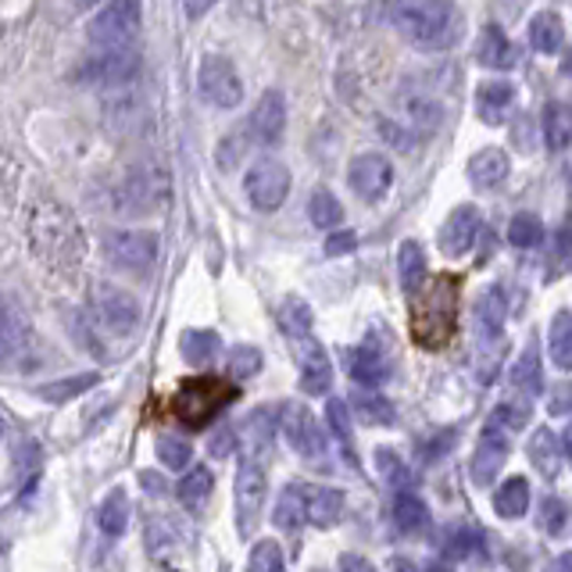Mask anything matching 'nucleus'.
<instances>
[{
	"instance_id": "ddd939ff",
	"label": "nucleus",
	"mask_w": 572,
	"mask_h": 572,
	"mask_svg": "<svg viewBox=\"0 0 572 572\" xmlns=\"http://www.w3.org/2000/svg\"><path fill=\"white\" fill-rule=\"evenodd\" d=\"M140 72V55L133 47H111V50H100L97 58H90L80 64V80L83 83H94V86H122L129 83L133 75Z\"/></svg>"
},
{
	"instance_id": "2eb2a0df",
	"label": "nucleus",
	"mask_w": 572,
	"mask_h": 572,
	"mask_svg": "<svg viewBox=\"0 0 572 572\" xmlns=\"http://www.w3.org/2000/svg\"><path fill=\"white\" fill-rule=\"evenodd\" d=\"M33 344V326L15 297H0V369L19 361Z\"/></svg>"
},
{
	"instance_id": "6e6552de",
	"label": "nucleus",
	"mask_w": 572,
	"mask_h": 572,
	"mask_svg": "<svg viewBox=\"0 0 572 572\" xmlns=\"http://www.w3.org/2000/svg\"><path fill=\"white\" fill-rule=\"evenodd\" d=\"M104 254L122 272H151L158 262V237L147 229H115L104 237Z\"/></svg>"
},
{
	"instance_id": "69168bd1",
	"label": "nucleus",
	"mask_w": 572,
	"mask_h": 572,
	"mask_svg": "<svg viewBox=\"0 0 572 572\" xmlns=\"http://www.w3.org/2000/svg\"><path fill=\"white\" fill-rule=\"evenodd\" d=\"M433 572H448V569H433Z\"/></svg>"
},
{
	"instance_id": "a19ab883",
	"label": "nucleus",
	"mask_w": 572,
	"mask_h": 572,
	"mask_svg": "<svg viewBox=\"0 0 572 572\" xmlns=\"http://www.w3.org/2000/svg\"><path fill=\"white\" fill-rule=\"evenodd\" d=\"M533 419V405H529V397H512V401H501L498 408H493L490 415V422L493 426H501L504 433H519V429H526Z\"/></svg>"
},
{
	"instance_id": "b1692460",
	"label": "nucleus",
	"mask_w": 572,
	"mask_h": 572,
	"mask_svg": "<svg viewBox=\"0 0 572 572\" xmlns=\"http://www.w3.org/2000/svg\"><path fill=\"white\" fill-rule=\"evenodd\" d=\"M512 390L519 397H537L544 390V369H540V350H537V341H529L523 355L515 358L512 366Z\"/></svg>"
},
{
	"instance_id": "393cba45",
	"label": "nucleus",
	"mask_w": 572,
	"mask_h": 572,
	"mask_svg": "<svg viewBox=\"0 0 572 572\" xmlns=\"http://www.w3.org/2000/svg\"><path fill=\"white\" fill-rule=\"evenodd\" d=\"M350 376L361 386H380L390 376V361L376 344H361L358 350H350Z\"/></svg>"
},
{
	"instance_id": "f704fd0d",
	"label": "nucleus",
	"mask_w": 572,
	"mask_h": 572,
	"mask_svg": "<svg viewBox=\"0 0 572 572\" xmlns=\"http://www.w3.org/2000/svg\"><path fill=\"white\" fill-rule=\"evenodd\" d=\"M350 408H355V415L366 426H394V419H397L394 405H390L383 394H376V386L358 390V394L350 397Z\"/></svg>"
},
{
	"instance_id": "aec40b11",
	"label": "nucleus",
	"mask_w": 572,
	"mask_h": 572,
	"mask_svg": "<svg viewBox=\"0 0 572 572\" xmlns=\"http://www.w3.org/2000/svg\"><path fill=\"white\" fill-rule=\"evenodd\" d=\"M504 315H509V305H504V294L498 290V286H490L487 294H479V301H476L479 350L484 347H504Z\"/></svg>"
},
{
	"instance_id": "bf43d9fd",
	"label": "nucleus",
	"mask_w": 572,
	"mask_h": 572,
	"mask_svg": "<svg viewBox=\"0 0 572 572\" xmlns=\"http://www.w3.org/2000/svg\"><path fill=\"white\" fill-rule=\"evenodd\" d=\"M548 572H572V555H558L548 565Z\"/></svg>"
},
{
	"instance_id": "cd10ccee",
	"label": "nucleus",
	"mask_w": 572,
	"mask_h": 572,
	"mask_svg": "<svg viewBox=\"0 0 572 572\" xmlns=\"http://www.w3.org/2000/svg\"><path fill=\"white\" fill-rule=\"evenodd\" d=\"M529 47L537 50V55H558V50L565 47V25L558 11H540V15H533Z\"/></svg>"
},
{
	"instance_id": "338daca9",
	"label": "nucleus",
	"mask_w": 572,
	"mask_h": 572,
	"mask_svg": "<svg viewBox=\"0 0 572 572\" xmlns=\"http://www.w3.org/2000/svg\"><path fill=\"white\" fill-rule=\"evenodd\" d=\"M315 572H322V569H315Z\"/></svg>"
},
{
	"instance_id": "4c0bfd02",
	"label": "nucleus",
	"mask_w": 572,
	"mask_h": 572,
	"mask_svg": "<svg viewBox=\"0 0 572 572\" xmlns=\"http://www.w3.org/2000/svg\"><path fill=\"white\" fill-rule=\"evenodd\" d=\"M426 523H429L426 504L415 498L412 490H397V498H394V526L401 533H419V529H426Z\"/></svg>"
},
{
	"instance_id": "423d86ee",
	"label": "nucleus",
	"mask_w": 572,
	"mask_h": 572,
	"mask_svg": "<svg viewBox=\"0 0 572 572\" xmlns=\"http://www.w3.org/2000/svg\"><path fill=\"white\" fill-rule=\"evenodd\" d=\"M233 397H237V390L226 386V383H218V380H193V383L179 386V394L172 401V412H176V419L183 422V426L204 429L218 412L229 405Z\"/></svg>"
},
{
	"instance_id": "de8ad7c7",
	"label": "nucleus",
	"mask_w": 572,
	"mask_h": 572,
	"mask_svg": "<svg viewBox=\"0 0 572 572\" xmlns=\"http://www.w3.org/2000/svg\"><path fill=\"white\" fill-rule=\"evenodd\" d=\"M158 458L165 469H187L190 458H193V451L183 437H176V433H162L158 437Z\"/></svg>"
},
{
	"instance_id": "1a4fd4ad",
	"label": "nucleus",
	"mask_w": 572,
	"mask_h": 572,
	"mask_svg": "<svg viewBox=\"0 0 572 572\" xmlns=\"http://www.w3.org/2000/svg\"><path fill=\"white\" fill-rule=\"evenodd\" d=\"M265 493H269L265 465L258 458H243L240 469H237V487H233L240 537H251V533L258 529V519H262V509H265Z\"/></svg>"
},
{
	"instance_id": "3c124183",
	"label": "nucleus",
	"mask_w": 572,
	"mask_h": 572,
	"mask_svg": "<svg viewBox=\"0 0 572 572\" xmlns=\"http://www.w3.org/2000/svg\"><path fill=\"white\" fill-rule=\"evenodd\" d=\"M229 372L237 376V380H251V376L262 372V350L258 347H233V355H229Z\"/></svg>"
},
{
	"instance_id": "f257e3e1",
	"label": "nucleus",
	"mask_w": 572,
	"mask_h": 572,
	"mask_svg": "<svg viewBox=\"0 0 572 572\" xmlns=\"http://www.w3.org/2000/svg\"><path fill=\"white\" fill-rule=\"evenodd\" d=\"M369 19L390 25L415 50H426V55L451 50L465 33L462 11L451 0H372Z\"/></svg>"
},
{
	"instance_id": "c85d7f7f",
	"label": "nucleus",
	"mask_w": 572,
	"mask_h": 572,
	"mask_svg": "<svg viewBox=\"0 0 572 572\" xmlns=\"http://www.w3.org/2000/svg\"><path fill=\"white\" fill-rule=\"evenodd\" d=\"M529 462L533 469H537L544 479H555L558 469H562V444H558V437L551 433V429H537V433L529 437Z\"/></svg>"
},
{
	"instance_id": "5fc2aeb1",
	"label": "nucleus",
	"mask_w": 572,
	"mask_h": 572,
	"mask_svg": "<svg viewBox=\"0 0 572 572\" xmlns=\"http://www.w3.org/2000/svg\"><path fill=\"white\" fill-rule=\"evenodd\" d=\"M548 412H551V415H572V383H558V386H551Z\"/></svg>"
},
{
	"instance_id": "c756f323",
	"label": "nucleus",
	"mask_w": 572,
	"mask_h": 572,
	"mask_svg": "<svg viewBox=\"0 0 572 572\" xmlns=\"http://www.w3.org/2000/svg\"><path fill=\"white\" fill-rule=\"evenodd\" d=\"M397 279L405 294H419L426 283V251L422 243L405 240L397 247Z\"/></svg>"
},
{
	"instance_id": "864d4df0",
	"label": "nucleus",
	"mask_w": 572,
	"mask_h": 572,
	"mask_svg": "<svg viewBox=\"0 0 572 572\" xmlns=\"http://www.w3.org/2000/svg\"><path fill=\"white\" fill-rule=\"evenodd\" d=\"M448 555L458 558V562H465V558H484V544H479L473 533H458V537L451 540Z\"/></svg>"
},
{
	"instance_id": "bb28decb",
	"label": "nucleus",
	"mask_w": 572,
	"mask_h": 572,
	"mask_svg": "<svg viewBox=\"0 0 572 572\" xmlns=\"http://www.w3.org/2000/svg\"><path fill=\"white\" fill-rule=\"evenodd\" d=\"M308 523V484H286L276 501V526L283 533H297Z\"/></svg>"
},
{
	"instance_id": "e433bc0d",
	"label": "nucleus",
	"mask_w": 572,
	"mask_h": 572,
	"mask_svg": "<svg viewBox=\"0 0 572 572\" xmlns=\"http://www.w3.org/2000/svg\"><path fill=\"white\" fill-rule=\"evenodd\" d=\"M544 143H548L551 151H565L572 143V108L562 100L548 104V111H544Z\"/></svg>"
},
{
	"instance_id": "4be33fe9",
	"label": "nucleus",
	"mask_w": 572,
	"mask_h": 572,
	"mask_svg": "<svg viewBox=\"0 0 572 572\" xmlns=\"http://www.w3.org/2000/svg\"><path fill=\"white\" fill-rule=\"evenodd\" d=\"M512 104H515L512 83H504V80H487V83H479V90H476V115H479V119H484L487 126H501L504 119H509Z\"/></svg>"
},
{
	"instance_id": "f03ea898",
	"label": "nucleus",
	"mask_w": 572,
	"mask_h": 572,
	"mask_svg": "<svg viewBox=\"0 0 572 572\" xmlns=\"http://www.w3.org/2000/svg\"><path fill=\"white\" fill-rule=\"evenodd\" d=\"M458 290L462 283L454 276H440L429 286V294L422 297L412 311V336L419 347H444L454 333V322H458Z\"/></svg>"
},
{
	"instance_id": "20e7f679",
	"label": "nucleus",
	"mask_w": 572,
	"mask_h": 572,
	"mask_svg": "<svg viewBox=\"0 0 572 572\" xmlns=\"http://www.w3.org/2000/svg\"><path fill=\"white\" fill-rule=\"evenodd\" d=\"M111 198L122 215H151L172 198V176H168L165 165H154V162L133 165L119 179V187L111 190Z\"/></svg>"
},
{
	"instance_id": "49530a36",
	"label": "nucleus",
	"mask_w": 572,
	"mask_h": 572,
	"mask_svg": "<svg viewBox=\"0 0 572 572\" xmlns=\"http://www.w3.org/2000/svg\"><path fill=\"white\" fill-rule=\"evenodd\" d=\"M247 572H286V558L276 540H258L251 551V562H247Z\"/></svg>"
},
{
	"instance_id": "37998d69",
	"label": "nucleus",
	"mask_w": 572,
	"mask_h": 572,
	"mask_svg": "<svg viewBox=\"0 0 572 572\" xmlns=\"http://www.w3.org/2000/svg\"><path fill=\"white\" fill-rule=\"evenodd\" d=\"M279 326H283L286 336H290V341H297V336H308L311 333V308H308V301H301V297H286V301L279 305Z\"/></svg>"
},
{
	"instance_id": "7c9ffc66",
	"label": "nucleus",
	"mask_w": 572,
	"mask_h": 572,
	"mask_svg": "<svg viewBox=\"0 0 572 572\" xmlns=\"http://www.w3.org/2000/svg\"><path fill=\"white\" fill-rule=\"evenodd\" d=\"M212 487H215V476L212 469H204V465H193V469L179 479V487H176V498L179 504H183L187 512H201L207 498H212Z\"/></svg>"
},
{
	"instance_id": "7ed1b4c3",
	"label": "nucleus",
	"mask_w": 572,
	"mask_h": 572,
	"mask_svg": "<svg viewBox=\"0 0 572 572\" xmlns=\"http://www.w3.org/2000/svg\"><path fill=\"white\" fill-rule=\"evenodd\" d=\"M33 251L47 262H80L83 258V229L58 201H40L29 215Z\"/></svg>"
},
{
	"instance_id": "680f3d73",
	"label": "nucleus",
	"mask_w": 572,
	"mask_h": 572,
	"mask_svg": "<svg viewBox=\"0 0 572 572\" xmlns=\"http://www.w3.org/2000/svg\"><path fill=\"white\" fill-rule=\"evenodd\" d=\"M75 8H94V4H100V0H72Z\"/></svg>"
},
{
	"instance_id": "5701e85b",
	"label": "nucleus",
	"mask_w": 572,
	"mask_h": 572,
	"mask_svg": "<svg viewBox=\"0 0 572 572\" xmlns=\"http://www.w3.org/2000/svg\"><path fill=\"white\" fill-rule=\"evenodd\" d=\"M509 172H512V162L501 147H484L469 158V183L479 190L501 187L504 179H509Z\"/></svg>"
},
{
	"instance_id": "09e8293b",
	"label": "nucleus",
	"mask_w": 572,
	"mask_h": 572,
	"mask_svg": "<svg viewBox=\"0 0 572 572\" xmlns=\"http://www.w3.org/2000/svg\"><path fill=\"white\" fill-rule=\"evenodd\" d=\"M376 465H380V473H383V479H386L390 487H397V490H408V487H412V473H408V465L401 462L394 451H386V448L376 451Z\"/></svg>"
},
{
	"instance_id": "412c9836",
	"label": "nucleus",
	"mask_w": 572,
	"mask_h": 572,
	"mask_svg": "<svg viewBox=\"0 0 572 572\" xmlns=\"http://www.w3.org/2000/svg\"><path fill=\"white\" fill-rule=\"evenodd\" d=\"M476 61L484 64V69L509 72L519 64V47L504 36L501 25H484V33H479L476 40Z\"/></svg>"
},
{
	"instance_id": "c03bdc74",
	"label": "nucleus",
	"mask_w": 572,
	"mask_h": 572,
	"mask_svg": "<svg viewBox=\"0 0 572 572\" xmlns=\"http://www.w3.org/2000/svg\"><path fill=\"white\" fill-rule=\"evenodd\" d=\"M97 386V376L94 372H83V376H69V380H58V383H44L36 394H40L44 401H50V405H64V401L80 397L83 390Z\"/></svg>"
},
{
	"instance_id": "79ce46f5",
	"label": "nucleus",
	"mask_w": 572,
	"mask_h": 572,
	"mask_svg": "<svg viewBox=\"0 0 572 572\" xmlns=\"http://www.w3.org/2000/svg\"><path fill=\"white\" fill-rule=\"evenodd\" d=\"M405 115H408V126L422 136L433 133V129L440 126V119H444L440 104L429 100V97H405Z\"/></svg>"
},
{
	"instance_id": "72a5a7b5",
	"label": "nucleus",
	"mask_w": 572,
	"mask_h": 572,
	"mask_svg": "<svg viewBox=\"0 0 572 572\" xmlns=\"http://www.w3.org/2000/svg\"><path fill=\"white\" fill-rule=\"evenodd\" d=\"M529 509V484L526 476H512L493 490V512L501 519H523Z\"/></svg>"
},
{
	"instance_id": "dca6fc26",
	"label": "nucleus",
	"mask_w": 572,
	"mask_h": 572,
	"mask_svg": "<svg viewBox=\"0 0 572 572\" xmlns=\"http://www.w3.org/2000/svg\"><path fill=\"white\" fill-rule=\"evenodd\" d=\"M479 233H484V218H479V212L473 204H462L454 207V212L448 215V223L440 226L437 233V247L444 258H465L476 247Z\"/></svg>"
},
{
	"instance_id": "603ef678",
	"label": "nucleus",
	"mask_w": 572,
	"mask_h": 572,
	"mask_svg": "<svg viewBox=\"0 0 572 572\" xmlns=\"http://www.w3.org/2000/svg\"><path fill=\"white\" fill-rule=\"evenodd\" d=\"M565 519H569V509H565V501H558V498H544L540 501V515H537V523L544 533H562L565 529Z\"/></svg>"
},
{
	"instance_id": "4468645a",
	"label": "nucleus",
	"mask_w": 572,
	"mask_h": 572,
	"mask_svg": "<svg viewBox=\"0 0 572 572\" xmlns=\"http://www.w3.org/2000/svg\"><path fill=\"white\" fill-rule=\"evenodd\" d=\"M283 437L301 458L322 462L326 458V433H322L319 419L305 405H286L283 408Z\"/></svg>"
},
{
	"instance_id": "8fccbe9b",
	"label": "nucleus",
	"mask_w": 572,
	"mask_h": 572,
	"mask_svg": "<svg viewBox=\"0 0 572 572\" xmlns=\"http://www.w3.org/2000/svg\"><path fill=\"white\" fill-rule=\"evenodd\" d=\"M326 419H330L333 437L341 440V448L347 454H355V437H350V412H347L344 401H336V397L330 401V405H326Z\"/></svg>"
},
{
	"instance_id": "39448f33",
	"label": "nucleus",
	"mask_w": 572,
	"mask_h": 572,
	"mask_svg": "<svg viewBox=\"0 0 572 572\" xmlns=\"http://www.w3.org/2000/svg\"><path fill=\"white\" fill-rule=\"evenodd\" d=\"M140 33V0H104L94 11V19L86 22L90 44L100 50L111 47H133Z\"/></svg>"
},
{
	"instance_id": "052dcab7",
	"label": "nucleus",
	"mask_w": 572,
	"mask_h": 572,
	"mask_svg": "<svg viewBox=\"0 0 572 572\" xmlns=\"http://www.w3.org/2000/svg\"><path fill=\"white\" fill-rule=\"evenodd\" d=\"M558 444H562V458L572 462V422L565 426V433H562V440H558Z\"/></svg>"
},
{
	"instance_id": "0eeeda50",
	"label": "nucleus",
	"mask_w": 572,
	"mask_h": 572,
	"mask_svg": "<svg viewBox=\"0 0 572 572\" xmlns=\"http://www.w3.org/2000/svg\"><path fill=\"white\" fill-rule=\"evenodd\" d=\"M243 190L258 212H279L286 198H290V168L276 158H258L247 168Z\"/></svg>"
},
{
	"instance_id": "e2e57ef3",
	"label": "nucleus",
	"mask_w": 572,
	"mask_h": 572,
	"mask_svg": "<svg viewBox=\"0 0 572 572\" xmlns=\"http://www.w3.org/2000/svg\"><path fill=\"white\" fill-rule=\"evenodd\" d=\"M397 572H415V569H412L408 562H401V565H397Z\"/></svg>"
},
{
	"instance_id": "a211bd4d",
	"label": "nucleus",
	"mask_w": 572,
	"mask_h": 572,
	"mask_svg": "<svg viewBox=\"0 0 572 572\" xmlns=\"http://www.w3.org/2000/svg\"><path fill=\"white\" fill-rule=\"evenodd\" d=\"M247 133H251L254 143H262V147H272V143H279L283 133H286V100L279 90H265L262 97H258L254 111H251V122H247Z\"/></svg>"
},
{
	"instance_id": "6ab92c4d",
	"label": "nucleus",
	"mask_w": 572,
	"mask_h": 572,
	"mask_svg": "<svg viewBox=\"0 0 572 572\" xmlns=\"http://www.w3.org/2000/svg\"><path fill=\"white\" fill-rule=\"evenodd\" d=\"M504 458H509V433L501 426L487 422L484 437H479L476 454H473V479L479 487H490L498 479Z\"/></svg>"
},
{
	"instance_id": "2f4dec72",
	"label": "nucleus",
	"mask_w": 572,
	"mask_h": 572,
	"mask_svg": "<svg viewBox=\"0 0 572 572\" xmlns=\"http://www.w3.org/2000/svg\"><path fill=\"white\" fill-rule=\"evenodd\" d=\"M548 355L562 372H572V311L569 308L555 311L548 326Z\"/></svg>"
},
{
	"instance_id": "13d9d810",
	"label": "nucleus",
	"mask_w": 572,
	"mask_h": 572,
	"mask_svg": "<svg viewBox=\"0 0 572 572\" xmlns=\"http://www.w3.org/2000/svg\"><path fill=\"white\" fill-rule=\"evenodd\" d=\"M229 444H233V433L226 429L223 437H215V440H212V454H218V458H226V454H229Z\"/></svg>"
},
{
	"instance_id": "f3484780",
	"label": "nucleus",
	"mask_w": 572,
	"mask_h": 572,
	"mask_svg": "<svg viewBox=\"0 0 572 572\" xmlns=\"http://www.w3.org/2000/svg\"><path fill=\"white\" fill-rule=\"evenodd\" d=\"M297 358H301V390L311 397H322L330 394L333 386V361L326 355V347H322L319 341H311L308 336H297Z\"/></svg>"
},
{
	"instance_id": "c9c22d12",
	"label": "nucleus",
	"mask_w": 572,
	"mask_h": 572,
	"mask_svg": "<svg viewBox=\"0 0 572 572\" xmlns=\"http://www.w3.org/2000/svg\"><path fill=\"white\" fill-rule=\"evenodd\" d=\"M129 515L133 512H129L126 490H111L97 509V526H100L104 537H122V533L129 529Z\"/></svg>"
},
{
	"instance_id": "9d476101",
	"label": "nucleus",
	"mask_w": 572,
	"mask_h": 572,
	"mask_svg": "<svg viewBox=\"0 0 572 572\" xmlns=\"http://www.w3.org/2000/svg\"><path fill=\"white\" fill-rule=\"evenodd\" d=\"M198 86H201V97L212 104V108H237L243 100V80L237 72V64L223 55H207L198 69Z\"/></svg>"
},
{
	"instance_id": "4d7b16f0",
	"label": "nucleus",
	"mask_w": 572,
	"mask_h": 572,
	"mask_svg": "<svg viewBox=\"0 0 572 572\" xmlns=\"http://www.w3.org/2000/svg\"><path fill=\"white\" fill-rule=\"evenodd\" d=\"M341 572H376V565L361 555H341Z\"/></svg>"
},
{
	"instance_id": "f8f14e48",
	"label": "nucleus",
	"mask_w": 572,
	"mask_h": 572,
	"mask_svg": "<svg viewBox=\"0 0 572 572\" xmlns=\"http://www.w3.org/2000/svg\"><path fill=\"white\" fill-rule=\"evenodd\" d=\"M347 183H350V190L358 193V201L380 204L390 193V187H394V162H390L386 154H380V151L358 154V158L350 162V168H347Z\"/></svg>"
},
{
	"instance_id": "58836bf2",
	"label": "nucleus",
	"mask_w": 572,
	"mask_h": 572,
	"mask_svg": "<svg viewBox=\"0 0 572 572\" xmlns=\"http://www.w3.org/2000/svg\"><path fill=\"white\" fill-rule=\"evenodd\" d=\"M179 350H183V358L190 366H207L215 355H218V336L212 330H187L179 336Z\"/></svg>"
},
{
	"instance_id": "473e14b6",
	"label": "nucleus",
	"mask_w": 572,
	"mask_h": 572,
	"mask_svg": "<svg viewBox=\"0 0 572 572\" xmlns=\"http://www.w3.org/2000/svg\"><path fill=\"white\" fill-rule=\"evenodd\" d=\"M272 444H276V415H272V408H258L247 419V458L262 462Z\"/></svg>"
},
{
	"instance_id": "6e6d98bb",
	"label": "nucleus",
	"mask_w": 572,
	"mask_h": 572,
	"mask_svg": "<svg viewBox=\"0 0 572 572\" xmlns=\"http://www.w3.org/2000/svg\"><path fill=\"white\" fill-rule=\"evenodd\" d=\"M358 247V237L350 229H341V233H333V237L326 240V254L330 258H341V254H350Z\"/></svg>"
},
{
	"instance_id": "a18cd8bd",
	"label": "nucleus",
	"mask_w": 572,
	"mask_h": 572,
	"mask_svg": "<svg viewBox=\"0 0 572 572\" xmlns=\"http://www.w3.org/2000/svg\"><path fill=\"white\" fill-rule=\"evenodd\" d=\"M509 240H512V247H523V251H533V247H540V240H544L540 218L529 215V212L515 215L512 226H509Z\"/></svg>"
},
{
	"instance_id": "9b49d317",
	"label": "nucleus",
	"mask_w": 572,
	"mask_h": 572,
	"mask_svg": "<svg viewBox=\"0 0 572 572\" xmlns=\"http://www.w3.org/2000/svg\"><path fill=\"white\" fill-rule=\"evenodd\" d=\"M94 319L104 333L129 336L140 326V305L133 294H126L111 283H100L94 290Z\"/></svg>"
},
{
	"instance_id": "a878e982",
	"label": "nucleus",
	"mask_w": 572,
	"mask_h": 572,
	"mask_svg": "<svg viewBox=\"0 0 572 572\" xmlns=\"http://www.w3.org/2000/svg\"><path fill=\"white\" fill-rule=\"evenodd\" d=\"M344 515V493L333 487H311L308 484V523L319 529H330Z\"/></svg>"
},
{
	"instance_id": "ea45409f",
	"label": "nucleus",
	"mask_w": 572,
	"mask_h": 572,
	"mask_svg": "<svg viewBox=\"0 0 572 572\" xmlns=\"http://www.w3.org/2000/svg\"><path fill=\"white\" fill-rule=\"evenodd\" d=\"M308 218H311V226H319V229H336L344 223V204L336 201L330 190H315L308 201Z\"/></svg>"
},
{
	"instance_id": "0e129e2a",
	"label": "nucleus",
	"mask_w": 572,
	"mask_h": 572,
	"mask_svg": "<svg viewBox=\"0 0 572 572\" xmlns=\"http://www.w3.org/2000/svg\"><path fill=\"white\" fill-rule=\"evenodd\" d=\"M0 437H4V419H0Z\"/></svg>"
}]
</instances>
